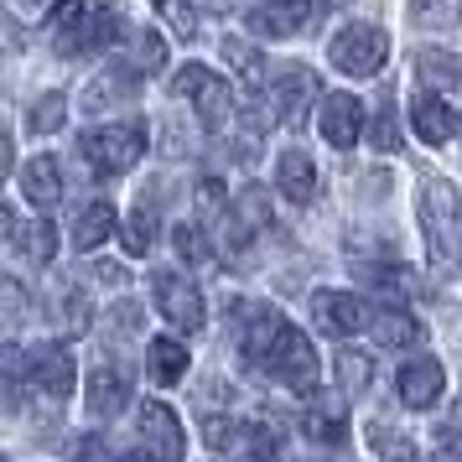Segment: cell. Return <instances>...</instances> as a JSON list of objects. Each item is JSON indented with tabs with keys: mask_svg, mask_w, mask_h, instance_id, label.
<instances>
[{
	"mask_svg": "<svg viewBox=\"0 0 462 462\" xmlns=\"http://www.w3.org/2000/svg\"><path fill=\"white\" fill-rule=\"evenodd\" d=\"M317 130H322V141L333 151H354L358 135H364V105L354 94H328L317 105Z\"/></svg>",
	"mask_w": 462,
	"mask_h": 462,
	"instance_id": "obj_11",
	"label": "cell"
},
{
	"mask_svg": "<svg viewBox=\"0 0 462 462\" xmlns=\"http://www.w3.org/2000/svg\"><path fill=\"white\" fill-rule=\"evenodd\" d=\"M312 322L317 333L328 337H354L369 322V312H364V301L354 291H312Z\"/></svg>",
	"mask_w": 462,
	"mask_h": 462,
	"instance_id": "obj_13",
	"label": "cell"
},
{
	"mask_svg": "<svg viewBox=\"0 0 462 462\" xmlns=\"http://www.w3.org/2000/svg\"><path fill=\"white\" fill-rule=\"evenodd\" d=\"M151 291H156V307H162V317H167L177 333H203L208 307H203V291L182 271H156L151 275Z\"/></svg>",
	"mask_w": 462,
	"mask_h": 462,
	"instance_id": "obj_7",
	"label": "cell"
},
{
	"mask_svg": "<svg viewBox=\"0 0 462 462\" xmlns=\"http://www.w3.org/2000/svg\"><path fill=\"white\" fill-rule=\"evenodd\" d=\"M63 109H68V94H42L37 105H32V115H26V130L32 135H52V130H63Z\"/></svg>",
	"mask_w": 462,
	"mask_h": 462,
	"instance_id": "obj_31",
	"label": "cell"
},
{
	"mask_svg": "<svg viewBox=\"0 0 462 462\" xmlns=\"http://www.w3.org/2000/svg\"><path fill=\"white\" fill-rule=\"evenodd\" d=\"M250 462H281V437H275V426H254L250 431Z\"/></svg>",
	"mask_w": 462,
	"mask_h": 462,
	"instance_id": "obj_37",
	"label": "cell"
},
{
	"mask_svg": "<svg viewBox=\"0 0 462 462\" xmlns=\"http://www.w3.org/2000/svg\"><path fill=\"white\" fill-rule=\"evenodd\" d=\"M73 354H68V343H42L37 354H32V384L47 390L52 400H68L73 395Z\"/></svg>",
	"mask_w": 462,
	"mask_h": 462,
	"instance_id": "obj_16",
	"label": "cell"
},
{
	"mask_svg": "<svg viewBox=\"0 0 462 462\" xmlns=\"http://www.w3.org/2000/svg\"><path fill=\"white\" fill-rule=\"evenodd\" d=\"M420 234H426V260L437 275H452L462 260V192L447 177L420 182Z\"/></svg>",
	"mask_w": 462,
	"mask_h": 462,
	"instance_id": "obj_2",
	"label": "cell"
},
{
	"mask_svg": "<svg viewBox=\"0 0 462 462\" xmlns=\"http://www.w3.org/2000/svg\"><path fill=\"white\" fill-rule=\"evenodd\" d=\"M5 234H11V250L26 254L32 265H47V260L58 254V229H52L47 218H37V224H22L16 213L5 208Z\"/></svg>",
	"mask_w": 462,
	"mask_h": 462,
	"instance_id": "obj_20",
	"label": "cell"
},
{
	"mask_svg": "<svg viewBox=\"0 0 462 462\" xmlns=\"http://www.w3.org/2000/svg\"><path fill=\"white\" fill-rule=\"evenodd\" d=\"M120 229V213H115V203H88V208H79V218H73V245L79 250H99L109 234Z\"/></svg>",
	"mask_w": 462,
	"mask_h": 462,
	"instance_id": "obj_24",
	"label": "cell"
},
{
	"mask_svg": "<svg viewBox=\"0 0 462 462\" xmlns=\"http://www.w3.org/2000/svg\"><path fill=\"white\" fill-rule=\"evenodd\" d=\"M125 400H130V374L125 369L105 364V369H94V374L84 379V405L94 411V416H115V411H125Z\"/></svg>",
	"mask_w": 462,
	"mask_h": 462,
	"instance_id": "obj_19",
	"label": "cell"
},
{
	"mask_svg": "<svg viewBox=\"0 0 462 462\" xmlns=\"http://www.w3.org/2000/svg\"><path fill=\"white\" fill-rule=\"evenodd\" d=\"M156 192H146L135 208H130L125 218V234H120V245H125L130 260H141V254H151V245H156V203H151Z\"/></svg>",
	"mask_w": 462,
	"mask_h": 462,
	"instance_id": "obj_27",
	"label": "cell"
},
{
	"mask_svg": "<svg viewBox=\"0 0 462 462\" xmlns=\"http://www.w3.org/2000/svg\"><path fill=\"white\" fill-rule=\"evenodd\" d=\"M73 457H79V462H109V447L99 437H84L79 447H73Z\"/></svg>",
	"mask_w": 462,
	"mask_h": 462,
	"instance_id": "obj_39",
	"label": "cell"
},
{
	"mask_svg": "<svg viewBox=\"0 0 462 462\" xmlns=\"http://www.w3.org/2000/svg\"><path fill=\"white\" fill-rule=\"evenodd\" d=\"M369 441L384 452V462H420L416 457V441H405L400 431H390V426H369Z\"/></svg>",
	"mask_w": 462,
	"mask_h": 462,
	"instance_id": "obj_35",
	"label": "cell"
},
{
	"mask_svg": "<svg viewBox=\"0 0 462 462\" xmlns=\"http://www.w3.org/2000/svg\"><path fill=\"white\" fill-rule=\"evenodd\" d=\"M317 99V73L307 63H286L275 68L271 79V94H265V105H271L275 120H286V125H301L307 120V109Z\"/></svg>",
	"mask_w": 462,
	"mask_h": 462,
	"instance_id": "obj_10",
	"label": "cell"
},
{
	"mask_svg": "<svg viewBox=\"0 0 462 462\" xmlns=\"http://www.w3.org/2000/svg\"><path fill=\"white\" fill-rule=\"evenodd\" d=\"M141 68L130 63V58H120V63H109L94 84L84 88V109H94V115H105V109H115V105H125V99H135L141 94Z\"/></svg>",
	"mask_w": 462,
	"mask_h": 462,
	"instance_id": "obj_14",
	"label": "cell"
},
{
	"mask_svg": "<svg viewBox=\"0 0 462 462\" xmlns=\"http://www.w3.org/2000/svg\"><path fill=\"white\" fill-rule=\"evenodd\" d=\"M437 441H441V447H447V452H452V447H457V452H462V420H441Z\"/></svg>",
	"mask_w": 462,
	"mask_h": 462,
	"instance_id": "obj_42",
	"label": "cell"
},
{
	"mask_svg": "<svg viewBox=\"0 0 462 462\" xmlns=\"http://www.w3.org/2000/svg\"><path fill=\"white\" fill-rule=\"evenodd\" d=\"M120 11L109 0H58L52 16H47V37L63 58H88V52H105L120 37Z\"/></svg>",
	"mask_w": 462,
	"mask_h": 462,
	"instance_id": "obj_1",
	"label": "cell"
},
{
	"mask_svg": "<svg viewBox=\"0 0 462 462\" xmlns=\"http://www.w3.org/2000/svg\"><path fill=\"white\" fill-rule=\"evenodd\" d=\"M151 5H156V16L171 26V37H182V42L198 37V11H192V0H151Z\"/></svg>",
	"mask_w": 462,
	"mask_h": 462,
	"instance_id": "obj_32",
	"label": "cell"
},
{
	"mask_svg": "<svg viewBox=\"0 0 462 462\" xmlns=\"http://www.w3.org/2000/svg\"><path fill=\"white\" fill-rule=\"evenodd\" d=\"M369 328H374V343H384V348H416L420 343V322L405 307H379L369 317Z\"/></svg>",
	"mask_w": 462,
	"mask_h": 462,
	"instance_id": "obj_26",
	"label": "cell"
},
{
	"mask_svg": "<svg viewBox=\"0 0 462 462\" xmlns=\"http://www.w3.org/2000/svg\"><path fill=\"white\" fill-rule=\"evenodd\" d=\"M198 208L208 213V218H218V213H224V188H218V182H198Z\"/></svg>",
	"mask_w": 462,
	"mask_h": 462,
	"instance_id": "obj_38",
	"label": "cell"
},
{
	"mask_svg": "<svg viewBox=\"0 0 462 462\" xmlns=\"http://www.w3.org/2000/svg\"><path fill=\"white\" fill-rule=\"evenodd\" d=\"M265 374H271L275 384H286L291 395H312L317 374H322V369H317V354H312V337L286 328L281 343L271 348V358H265Z\"/></svg>",
	"mask_w": 462,
	"mask_h": 462,
	"instance_id": "obj_6",
	"label": "cell"
},
{
	"mask_svg": "<svg viewBox=\"0 0 462 462\" xmlns=\"http://www.w3.org/2000/svg\"><path fill=\"white\" fill-rule=\"evenodd\" d=\"M146 374L156 379V384H182V379H188V348H182V343H177V337H156V343H151L146 348Z\"/></svg>",
	"mask_w": 462,
	"mask_h": 462,
	"instance_id": "obj_25",
	"label": "cell"
},
{
	"mask_svg": "<svg viewBox=\"0 0 462 462\" xmlns=\"http://www.w3.org/2000/svg\"><path fill=\"white\" fill-rule=\"evenodd\" d=\"M395 390L400 400L411 405V411H431L441 400V390H447V374H441V364L437 358H411V364H400V374H395Z\"/></svg>",
	"mask_w": 462,
	"mask_h": 462,
	"instance_id": "obj_15",
	"label": "cell"
},
{
	"mask_svg": "<svg viewBox=\"0 0 462 462\" xmlns=\"http://www.w3.org/2000/svg\"><path fill=\"white\" fill-rule=\"evenodd\" d=\"M0 291H5V322L16 328V317H22V286H16V281H5Z\"/></svg>",
	"mask_w": 462,
	"mask_h": 462,
	"instance_id": "obj_40",
	"label": "cell"
},
{
	"mask_svg": "<svg viewBox=\"0 0 462 462\" xmlns=\"http://www.w3.org/2000/svg\"><path fill=\"white\" fill-rule=\"evenodd\" d=\"M337 5H343V0H337Z\"/></svg>",
	"mask_w": 462,
	"mask_h": 462,
	"instance_id": "obj_43",
	"label": "cell"
},
{
	"mask_svg": "<svg viewBox=\"0 0 462 462\" xmlns=\"http://www.w3.org/2000/svg\"><path fill=\"white\" fill-rule=\"evenodd\" d=\"M369 369H374V364L364 354L343 348V354H337V384H343V395H364V390H369Z\"/></svg>",
	"mask_w": 462,
	"mask_h": 462,
	"instance_id": "obj_34",
	"label": "cell"
},
{
	"mask_svg": "<svg viewBox=\"0 0 462 462\" xmlns=\"http://www.w3.org/2000/svg\"><path fill=\"white\" fill-rule=\"evenodd\" d=\"M135 426H141V457H146V462H182L188 437H182V420H177V411H171V405L146 400Z\"/></svg>",
	"mask_w": 462,
	"mask_h": 462,
	"instance_id": "obj_9",
	"label": "cell"
},
{
	"mask_svg": "<svg viewBox=\"0 0 462 462\" xmlns=\"http://www.w3.org/2000/svg\"><path fill=\"white\" fill-rule=\"evenodd\" d=\"M275 188H281V198L291 203V208H307L317 198V167L307 151L286 146L281 151V162H275Z\"/></svg>",
	"mask_w": 462,
	"mask_h": 462,
	"instance_id": "obj_17",
	"label": "cell"
},
{
	"mask_svg": "<svg viewBox=\"0 0 462 462\" xmlns=\"http://www.w3.org/2000/svg\"><path fill=\"white\" fill-rule=\"evenodd\" d=\"M171 94H177V99H192V105H198V120H203L208 130H218V125H224V120L234 115L229 84H224L218 73H208L203 63L177 68V79H171Z\"/></svg>",
	"mask_w": 462,
	"mask_h": 462,
	"instance_id": "obj_8",
	"label": "cell"
},
{
	"mask_svg": "<svg viewBox=\"0 0 462 462\" xmlns=\"http://www.w3.org/2000/svg\"><path fill=\"white\" fill-rule=\"evenodd\" d=\"M301 431L317 441V447H343L348 441V416H343V405H333L328 395H317L307 405V416H301Z\"/></svg>",
	"mask_w": 462,
	"mask_h": 462,
	"instance_id": "obj_22",
	"label": "cell"
},
{
	"mask_svg": "<svg viewBox=\"0 0 462 462\" xmlns=\"http://www.w3.org/2000/svg\"><path fill=\"white\" fill-rule=\"evenodd\" d=\"M379 151H400V125H395V99L390 88H379V109H374V125H369Z\"/></svg>",
	"mask_w": 462,
	"mask_h": 462,
	"instance_id": "obj_33",
	"label": "cell"
},
{
	"mask_svg": "<svg viewBox=\"0 0 462 462\" xmlns=\"http://www.w3.org/2000/svg\"><path fill=\"white\" fill-rule=\"evenodd\" d=\"M317 16V0H254L250 5V32L260 37H296Z\"/></svg>",
	"mask_w": 462,
	"mask_h": 462,
	"instance_id": "obj_12",
	"label": "cell"
},
{
	"mask_svg": "<svg viewBox=\"0 0 462 462\" xmlns=\"http://www.w3.org/2000/svg\"><path fill=\"white\" fill-rule=\"evenodd\" d=\"M328 58H333V68L348 73V79H374L379 68H384V58H390V37H384V26H374V22H354L328 42Z\"/></svg>",
	"mask_w": 462,
	"mask_h": 462,
	"instance_id": "obj_4",
	"label": "cell"
},
{
	"mask_svg": "<svg viewBox=\"0 0 462 462\" xmlns=\"http://www.w3.org/2000/svg\"><path fill=\"white\" fill-rule=\"evenodd\" d=\"M171 245H177V254H182L188 265H208V260H213L208 239L192 229V224H177V229H171Z\"/></svg>",
	"mask_w": 462,
	"mask_h": 462,
	"instance_id": "obj_36",
	"label": "cell"
},
{
	"mask_svg": "<svg viewBox=\"0 0 462 462\" xmlns=\"http://www.w3.org/2000/svg\"><path fill=\"white\" fill-rule=\"evenodd\" d=\"M286 328H291L286 312L271 307V301H234V343H239L245 364H254V369H265V358H271V348L281 343Z\"/></svg>",
	"mask_w": 462,
	"mask_h": 462,
	"instance_id": "obj_5",
	"label": "cell"
},
{
	"mask_svg": "<svg viewBox=\"0 0 462 462\" xmlns=\"http://www.w3.org/2000/svg\"><path fill=\"white\" fill-rule=\"evenodd\" d=\"M411 125L426 146H447L452 135H457V115L452 105L441 99V94H416V105H411Z\"/></svg>",
	"mask_w": 462,
	"mask_h": 462,
	"instance_id": "obj_18",
	"label": "cell"
},
{
	"mask_svg": "<svg viewBox=\"0 0 462 462\" xmlns=\"http://www.w3.org/2000/svg\"><path fill=\"white\" fill-rule=\"evenodd\" d=\"M203 437H208L213 447H224V441H229V420L224 416H203Z\"/></svg>",
	"mask_w": 462,
	"mask_h": 462,
	"instance_id": "obj_41",
	"label": "cell"
},
{
	"mask_svg": "<svg viewBox=\"0 0 462 462\" xmlns=\"http://www.w3.org/2000/svg\"><path fill=\"white\" fill-rule=\"evenodd\" d=\"M22 198L32 208H58V198H63V171L52 156H32L22 167Z\"/></svg>",
	"mask_w": 462,
	"mask_h": 462,
	"instance_id": "obj_21",
	"label": "cell"
},
{
	"mask_svg": "<svg viewBox=\"0 0 462 462\" xmlns=\"http://www.w3.org/2000/svg\"><path fill=\"white\" fill-rule=\"evenodd\" d=\"M130 63L141 68V73H156V68L167 63V42H162V32L135 26V32H130Z\"/></svg>",
	"mask_w": 462,
	"mask_h": 462,
	"instance_id": "obj_29",
	"label": "cell"
},
{
	"mask_svg": "<svg viewBox=\"0 0 462 462\" xmlns=\"http://www.w3.org/2000/svg\"><path fill=\"white\" fill-rule=\"evenodd\" d=\"M416 79L426 84V94H447L462 84V63L447 47H420L416 52Z\"/></svg>",
	"mask_w": 462,
	"mask_h": 462,
	"instance_id": "obj_23",
	"label": "cell"
},
{
	"mask_svg": "<svg viewBox=\"0 0 462 462\" xmlns=\"http://www.w3.org/2000/svg\"><path fill=\"white\" fill-rule=\"evenodd\" d=\"M411 22L420 32H447L462 22V0H411Z\"/></svg>",
	"mask_w": 462,
	"mask_h": 462,
	"instance_id": "obj_28",
	"label": "cell"
},
{
	"mask_svg": "<svg viewBox=\"0 0 462 462\" xmlns=\"http://www.w3.org/2000/svg\"><path fill=\"white\" fill-rule=\"evenodd\" d=\"M79 156L99 177H120V171H130L146 156V120H120V125L88 130L84 141H79Z\"/></svg>",
	"mask_w": 462,
	"mask_h": 462,
	"instance_id": "obj_3",
	"label": "cell"
},
{
	"mask_svg": "<svg viewBox=\"0 0 462 462\" xmlns=\"http://www.w3.org/2000/svg\"><path fill=\"white\" fill-rule=\"evenodd\" d=\"M224 58H229V68L245 79V84H260L265 58H260V47H254V42H245V37H224Z\"/></svg>",
	"mask_w": 462,
	"mask_h": 462,
	"instance_id": "obj_30",
	"label": "cell"
}]
</instances>
